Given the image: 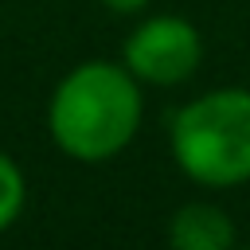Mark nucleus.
Here are the masks:
<instances>
[{
	"instance_id": "obj_4",
	"label": "nucleus",
	"mask_w": 250,
	"mask_h": 250,
	"mask_svg": "<svg viewBox=\"0 0 250 250\" xmlns=\"http://www.w3.org/2000/svg\"><path fill=\"white\" fill-rule=\"evenodd\" d=\"M238 238L234 219L207 199L180 203L168 219V242L176 250H230Z\"/></svg>"
},
{
	"instance_id": "obj_5",
	"label": "nucleus",
	"mask_w": 250,
	"mask_h": 250,
	"mask_svg": "<svg viewBox=\"0 0 250 250\" xmlns=\"http://www.w3.org/2000/svg\"><path fill=\"white\" fill-rule=\"evenodd\" d=\"M27 207V180H23V168L12 160V152L0 148V234L8 227H16V219L23 215Z\"/></svg>"
},
{
	"instance_id": "obj_1",
	"label": "nucleus",
	"mask_w": 250,
	"mask_h": 250,
	"mask_svg": "<svg viewBox=\"0 0 250 250\" xmlns=\"http://www.w3.org/2000/svg\"><path fill=\"white\" fill-rule=\"evenodd\" d=\"M145 121L141 82L125 62L82 59L47 98V137L78 164H105L121 156Z\"/></svg>"
},
{
	"instance_id": "obj_3",
	"label": "nucleus",
	"mask_w": 250,
	"mask_h": 250,
	"mask_svg": "<svg viewBox=\"0 0 250 250\" xmlns=\"http://www.w3.org/2000/svg\"><path fill=\"white\" fill-rule=\"evenodd\" d=\"M121 62L133 70L141 86H180L188 82L199 62H203V35L191 20L160 12L141 20L125 43H121Z\"/></svg>"
},
{
	"instance_id": "obj_6",
	"label": "nucleus",
	"mask_w": 250,
	"mask_h": 250,
	"mask_svg": "<svg viewBox=\"0 0 250 250\" xmlns=\"http://www.w3.org/2000/svg\"><path fill=\"white\" fill-rule=\"evenodd\" d=\"M105 12H113V16H137V12H145L148 8V0H98Z\"/></svg>"
},
{
	"instance_id": "obj_2",
	"label": "nucleus",
	"mask_w": 250,
	"mask_h": 250,
	"mask_svg": "<svg viewBox=\"0 0 250 250\" xmlns=\"http://www.w3.org/2000/svg\"><path fill=\"white\" fill-rule=\"evenodd\" d=\"M176 168L199 188H238L250 180V90L219 86L184 102L168 121Z\"/></svg>"
}]
</instances>
